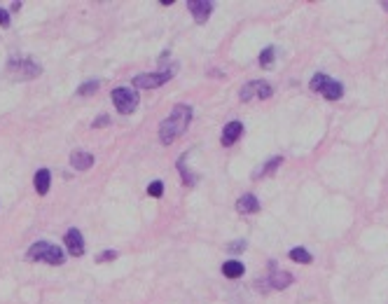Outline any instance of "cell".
Returning <instances> with one entry per match:
<instances>
[{
	"label": "cell",
	"instance_id": "1",
	"mask_svg": "<svg viewBox=\"0 0 388 304\" xmlns=\"http://www.w3.org/2000/svg\"><path fill=\"white\" fill-rule=\"evenodd\" d=\"M189 120H192V108L185 103H178L176 108H173V112L166 117V120L161 122V127H159V138L161 143H173V141L178 138V136H183L185 129H187Z\"/></svg>",
	"mask_w": 388,
	"mask_h": 304
},
{
	"label": "cell",
	"instance_id": "2",
	"mask_svg": "<svg viewBox=\"0 0 388 304\" xmlns=\"http://www.w3.org/2000/svg\"><path fill=\"white\" fill-rule=\"evenodd\" d=\"M112 101H115L119 115H131L138 105V91L131 87H119L112 91Z\"/></svg>",
	"mask_w": 388,
	"mask_h": 304
},
{
	"label": "cell",
	"instance_id": "3",
	"mask_svg": "<svg viewBox=\"0 0 388 304\" xmlns=\"http://www.w3.org/2000/svg\"><path fill=\"white\" fill-rule=\"evenodd\" d=\"M176 75V66L171 68V71H161V73H145V75H136L133 78V87H145V89H157L161 87L164 82H168V80Z\"/></svg>",
	"mask_w": 388,
	"mask_h": 304
},
{
	"label": "cell",
	"instance_id": "4",
	"mask_svg": "<svg viewBox=\"0 0 388 304\" xmlns=\"http://www.w3.org/2000/svg\"><path fill=\"white\" fill-rule=\"evenodd\" d=\"M10 75L12 78H19V80H28V78H35V75H40V66L38 63H33V61H10Z\"/></svg>",
	"mask_w": 388,
	"mask_h": 304
},
{
	"label": "cell",
	"instance_id": "5",
	"mask_svg": "<svg viewBox=\"0 0 388 304\" xmlns=\"http://www.w3.org/2000/svg\"><path fill=\"white\" fill-rule=\"evenodd\" d=\"M241 101H253V99H269L272 96V87L266 82H260V80H255V82H248L244 89H241Z\"/></svg>",
	"mask_w": 388,
	"mask_h": 304
},
{
	"label": "cell",
	"instance_id": "6",
	"mask_svg": "<svg viewBox=\"0 0 388 304\" xmlns=\"http://www.w3.org/2000/svg\"><path fill=\"white\" fill-rule=\"evenodd\" d=\"M187 7H189V12H192V17L197 24H204L206 19L211 17V10H213V5L211 3H206V0H189Z\"/></svg>",
	"mask_w": 388,
	"mask_h": 304
},
{
	"label": "cell",
	"instance_id": "7",
	"mask_svg": "<svg viewBox=\"0 0 388 304\" xmlns=\"http://www.w3.org/2000/svg\"><path fill=\"white\" fill-rule=\"evenodd\" d=\"M63 239H66V246H68V253L70 255L80 258V255L84 253V239H82V234H80L78 229H68Z\"/></svg>",
	"mask_w": 388,
	"mask_h": 304
},
{
	"label": "cell",
	"instance_id": "8",
	"mask_svg": "<svg viewBox=\"0 0 388 304\" xmlns=\"http://www.w3.org/2000/svg\"><path fill=\"white\" fill-rule=\"evenodd\" d=\"M241 133H244V124L236 120L229 122L227 127H225V131H222V145H234Z\"/></svg>",
	"mask_w": 388,
	"mask_h": 304
},
{
	"label": "cell",
	"instance_id": "9",
	"mask_svg": "<svg viewBox=\"0 0 388 304\" xmlns=\"http://www.w3.org/2000/svg\"><path fill=\"white\" fill-rule=\"evenodd\" d=\"M70 164L72 169H78V171H87L89 166L94 164V155H89V152H80V150H75L70 155Z\"/></svg>",
	"mask_w": 388,
	"mask_h": 304
},
{
	"label": "cell",
	"instance_id": "10",
	"mask_svg": "<svg viewBox=\"0 0 388 304\" xmlns=\"http://www.w3.org/2000/svg\"><path fill=\"white\" fill-rule=\"evenodd\" d=\"M236 211L238 213H257L260 211V201L255 199V194H244L236 201Z\"/></svg>",
	"mask_w": 388,
	"mask_h": 304
},
{
	"label": "cell",
	"instance_id": "11",
	"mask_svg": "<svg viewBox=\"0 0 388 304\" xmlns=\"http://www.w3.org/2000/svg\"><path fill=\"white\" fill-rule=\"evenodd\" d=\"M47 250H50V243H44V241L35 243V246H31V248H28V253H26V260H31V262L44 260V255H47Z\"/></svg>",
	"mask_w": 388,
	"mask_h": 304
},
{
	"label": "cell",
	"instance_id": "12",
	"mask_svg": "<svg viewBox=\"0 0 388 304\" xmlns=\"http://www.w3.org/2000/svg\"><path fill=\"white\" fill-rule=\"evenodd\" d=\"M244 265L238 260H227L225 265H222V274L227 278H238V276H244Z\"/></svg>",
	"mask_w": 388,
	"mask_h": 304
},
{
	"label": "cell",
	"instance_id": "13",
	"mask_svg": "<svg viewBox=\"0 0 388 304\" xmlns=\"http://www.w3.org/2000/svg\"><path fill=\"white\" fill-rule=\"evenodd\" d=\"M50 171L47 169H42V171L35 173V190H38V194H47L50 192Z\"/></svg>",
	"mask_w": 388,
	"mask_h": 304
},
{
	"label": "cell",
	"instance_id": "14",
	"mask_svg": "<svg viewBox=\"0 0 388 304\" xmlns=\"http://www.w3.org/2000/svg\"><path fill=\"white\" fill-rule=\"evenodd\" d=\"M342 94H344V87L339 82H334V80H330L327 82V87L323 89V96H325L327 101H337V99H342Z\"/></svg>",
	"mask_w": 388,
	"mask_h": 304
},
{
	"label": "cell",
	"instance_id": "15",
	"mask_svg": "<svg viewBox=\"0 0 388 304\" xmlns=\"http://www.w3.org/2000/svg\"><path fill=\"white\" fill-rule=\"evenodd\" d=\"M290 283H293V276H290L288 271H276V274H272V288H276V290L288 288Z\"/></svg>",
	"mask_w": 388,
	"mask_h": 304
},
{
	"label": "cell",
	"instance_id": "16",
	"mask_svg": "<svg viewBox=\"0 0 388 304\" xmlns=\"http://www.w3.org/2000/svg\"><path fill=\"white\" fill-rule=\"evenodd\" d=\"M63 260H66L63 250L59 248V246H50V250L44 255V262H50V265H63Z\"/></svg>",
	"mask_w": 388,
	"mask_h": 304
},
{
	"label": "cell",
	"instance_id": "17",
	"mask_svg": "<svg viewBox=\"0 0 388 304\" xmlns=\"http://www.w3.org/2000/svg\"><path fill=\"white\" fill-rule=\"evenodd\" d=\"M290 258H293L295 262H302V265H309L311 262V255L306 248H293L290 250Z\"/></svg>",
	"mask_w": 388,
	"mask_h": 304
},
{
	"label": "cell",
	"instance_id": "18",
	"mask_svg": "<svg viewBox=\"0 0 388 304\" xmlns=\"http://www.w3.org/2000/svg\"><path fill=\"white\" fill-rule=\"evenodd\" d=\"M327 82H330V78H325L323 73H318V75L311 78V89H313V91H323V89L327 87Z\"/></svg>",
	"mask_w": 388,
	"mask_h": 304
},
{
	"label": "cell",
	"instance_id": "19",
	"mask_svg": "<svg viewBox=\"0 0 388 304\" xmlns=\"http://www.w3.org/2000/svg\"><path fill=\"white\" fill-rule=\"evenodd\" d=\"M281 161H283L281 157H274V159H269V164H266L264 169H257V171H255V178H257V176H269V173H272L276 166H281Z\"/></svg>",
	"mask_w": 388,
	"mask_h": 304
},
{
	"label": "cell",
	"instance_id": "20",
	"mask_svg": "<svg viewBox=\"0 0 388 304\" xmlns=\"http://www.w3.org/2000/svg\"><path fill=\"white\" fill-rule=\"evenodd\" d=\"M272 63H274V47H266L260 54V66L266 68V66H272Z\"/></svg>",
	"mask_w": 388,
	"mask_h": 304
},
{
	"label": "cell",
	"instance_id": "21",
	"mask_svg": "<svg viewBox=\"0 0 388 304\" xmlns=\"http://www.w3.org/2000/svg\"><path fill=\"white\" fill-rule=\"evenodd\" d=\"M96 89H99V80H94V82H84L82 87L78 89V94L80 96H89V94H94Z\"/></svg>",
	"mask_w": 388,
	"mask_h": 304
},
{
	"label": "cell",
	"instance_id": "22",
	"mask_svg": "<svg viewBox=\"0 0 388 304\" xmlns=\"http://www.w3.org/2000/svg\"><path fill=\"white\" fill-rule=\"evenodd\" d=\"M148 192H150V197H161V192H164V185H161V180L150 182V188H148Z\"/></svg>",
	"mask_w": 388,
	"mask_h": 304
},
{
	"label": "cell",
	"instance_id": "23",
	"mask_svg": "<svg viewBox=\"0 0 388 304\" xmlns=\"http://www.w3.org/2000/svg\"><path fill=\"white\" fill-rule=\"evenodd\" d=\"M115 258H117L115 250H103V253L99 255V262H108V260H115Z\"/></svg>",
	"mask_w": 388,
	"mask_h": 304
},
{
	"label": "cell",
	"instance_id": "24",
	"mask_svg": "<svg viewBox=\"0 0 388 304\" xmlns=\"http://www.w3.org/2000/svg\"><path fill=\"white\" fill-rule=\"evenodd\" d=\"M227 248L232 250V253H236V250H244L246 248V241H234V243H229Z\"/></svg>",
	"mask_w": 388,
	"mask_h": 304
},
{
	"label": "cell",
	"instance_id": "25",
	"mask_svg": "<svg viewBox=\"0 0 388 304\" xmlns=\"http://www.w3.org/2000/svg\"><path fill=\"white\" fill-rule=\"evenodd\" d=\"M0 26H10V14L5 10H0Z\"/></svg>",
	"mask_w": 388,
	"mask_h": 304
},
{
	"label": "cell",
	"instance_id": "26",
	"mask_svg": "<svg viewBox=\"0 0 388 304\" xmlns=\"http://www.w3.org/2000/svg\"><path fill=\"white\" fill-rule=\"evenodd\" d=\"M106 124H108V117H106V115H101L99 120L94 122V127H99V129H101V127H106Z\"/></svg>",
	"mask_w": 388,
	"mask_h": 304
},
{
	"label": "cell",
	"instance_id": "27",
	"mask_svg": "<svg viewBox=\"0 0 388 304\" xmlns=\"http://www.w3.org/2000/svg\"><path fill=\"white\" fill-rule=\"evenodd\" d=\"M383 10H388V0H386V3H383Z\"/></svg>",
	"mask_w": 388,
	"mask_h": 304
}]
</instances>
